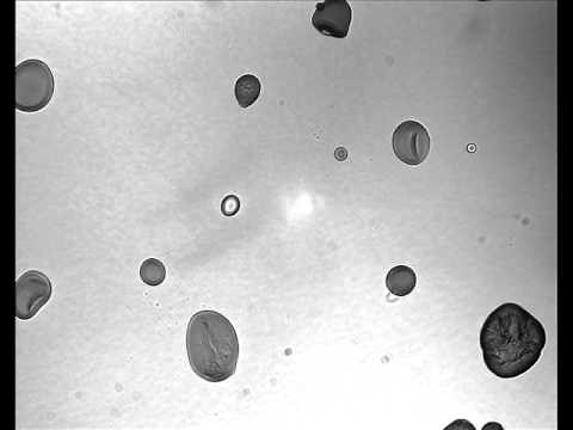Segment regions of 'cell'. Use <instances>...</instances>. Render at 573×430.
Here are the masks:
<instances>
[{
	"instance_id": "obj_1",
	"label": "cell",
	"mask_w": 573,
	"mask_h": 430,
	"mask_svg": "<svg viewBox=\"0 0 573 430\" xmlns=\"http://www.w3.org/2000/svg\"><path fill=\"white\" fill-rule=\"evenodd\" d=\"M544 325L525 307L505 303L492 311L480 331V348L488 370L514 379L538 364L546 347Z\"/></svg>"
},
{
	"instance_id": "obj_2",
	"label": "cell",
	"mask_w": 573,
	"mask_h": 430,
	"mask_svg": "<svg viewBox=\"0 0 573 430\" xmlns=\"http://www.w3.org/2000/svg\"><path fill=\"white\" fill-rule=\"evenodd\" d=\"M191 368L211 383L225 382L237 370L239 340L232 323L217 311H200L191 317L187 331Z\"/></svg>"
},
{
	"instance_id": "obj_4",
	"label": "cell",
	"mask_w": 573,
	"mask_h": 430,
	"mask_svg": "<svg viewBox=\"0 0 573 430\" xmlns=\"http://www.w3.org/2000/svg\"><path fill=\"white\" fill-rule=\"evenodd\" d=\"M52 297V282L48 276L29 270L16 281V318L29 321Z\"/></svg>"
},
{
	"instance_id": "obj_5",
	"label": "cell",
	"mask_w": 573,
	"mask_h": 430,
	"mask_svg": "<svg viewBox=\"0 0 573 430\" xmlns=\"http://www.w3.org/2000/svg\"><path fill=\"white\" fill-rule=\"evenodd\" d=\"M394 155L406 165L422 164L430 152V134L420 122L405 121L393 133Z\"/></svg>"
},
{
	"instance_id": "obj_8",
	"label": "cell",
	"mask_w": 573,
	"mask_h": 430,
	"mask_svg": "<svg viewBox=\"0 0 573 430\" xmlns=\"http://www.w3.org/2000/svg\"><path fill=\"white\" fill-rule=\"evenodd\" d=\"M261 91V81L254 75L240 77L234 86V96L242 108H249L255 104L261 96Z\"/></svg>"
},
{
	"instance_id": "obj_7",
	"label": "cell",
	"mask_w": 573,
	"mask_h": 430,
	"mask_svg": "<svg viewBox=\"0 0 573 430\" xmlns=\"http://www.w3.org/2000/svg\"><path fill=\"white\" fill-rule=\"evenodd\" d=\"M417 285L415 270L408 266H397L388 272L386 286L394 296L406 297L414 292Z\"/></svg>"
},
{
	"instance_id": "obj_9",
	"label": "cell",
	"mask_w": 573,
	"mask_h": 430,
	"mask_svg": "<svg viewBox=\"0 0 573 430\" xmlns=\"http://www.w3.org/2000/svg\"><path fill=\"white\" fill-rule=\"evenodd\" d=\"M140 278L149 286L162 285L166 278V269L156 258H149L140 267Z\"/></svg>"
},
{
	"instance_id": "obj_11",
	"label": "cell",
	"mask_w": 573,
	"mask_h": 430,
	"mask_svg": "<svg viewBox=\"0 0 573 430\" xmlns=\"http://www.w3.org/2000/svg\"><path fill=\"white\" fill-rule=\"evenodd\" d=\"M348 153L342 147L336 151V157L338 161H345L347 159Z\"/></svg>"
},
{
	"instance_id": "obj_6",
	"label": "cell",
	"mask_w": 573,
	"mask_h": 430,
	"mask_svg": "<svg viewBox=\"0 0 573 430\" xmlns=\"http://www.w3.org/2000/svg\"><path fill=\"white\" fill-rule=\"evenodd\" d=\"M353 11L347 0H325L317 5L312 17L313 27L330 38H347Z\"/></svg>"
},
{
	"instance_id": "obj_10",
	"label": "cell",
	"mask_w": 573,
	"mask_h": 430,
	"mask_svg": "<svg viewBox=\"0 0 573 430\" xmlns=\"http://www.w3.org/2000/svg\"><path fill=\"white\" fill-rule=\"evenodd\" d=\"M239 210H240V201L237 198V196L236 195L226 196V198L223 201V204H221V212H223L224 215H226V217H233V215H236Z\"/></svg>"
},
{
	"instance_id": "obj_3",
	"label": "cell",
	"mask_w": 573,
	"mask_h": 430,
	"mask_svg": "<svg viewBox=\"0 0 573 430\" xmlns=\"http://www.w3.org/2000/svg\"><path fill=\"white\" fill-rule=\"evenodd\" d=\"M54 76L46 63L29 59L16 66V109L23 113L40 112L54 95Z\"/></svg>"
}]
</instances>
